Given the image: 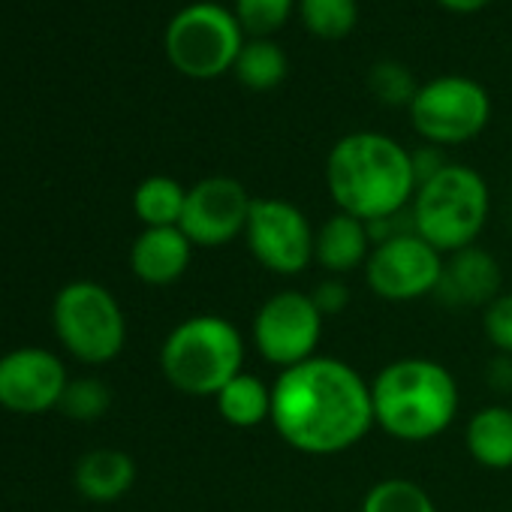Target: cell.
<instances>
[{"label": "cell", "mask_w": 512, "mask_h": 512, "mask_svg": "<svg viewBox=\"0 0 512 512\" xmlns=\"http://www.w3.org/2000/svg\"><path fill=\"white\" fill-rule=\"evenodd\" d=\"M55 329L67 350L91 365L109 362L124 347V314L115 296L91 281L70 284L55 299Z\"/></svg>", "instance_id": "7"}, {"label": "cell", "mask_w": 512, "mask_h": 512, "mask_svg": "<svg viewBox=\"0 0 512 512\" xmlns=\"http://www.w3.org/2000/svg\"><path fill=\"white\" fill-rule=\"evenodd\" d=\"M193 241L181 232V226H157L145 229L133 250H130V266L133 275L151 287H166L178 281L190 266Z\"/></svg>", "instance_id": "15"}, {"label": "cell", "mask_w": 512, "mask_h": 512, "mask_svg": "<svg viewBox=\"0 0 512 512\" xmlns=\"http://www.w3.org/2000/svg\"><path fill=\"white\" fill-rule=\"evenodd\" d=\"M362 512H437L428 491L413 479H380L362 500Z\"/></svg>", "instance_id": "22"}, {"label": "cell", "mask_w": 512, "mask_h": 512, "mask_svg": "<svg viewBox=\"0 0 512 512\" xmlns=\"http://www.w3.org/2000/svg\"><path fill=\"white\" fill-rule=\"evenodd\" d=\"M241 365V332L214 314L184 320L169 332L160 350V368L166 380L193 398H217V392L241 374Z\"/></svg>", "instance_id": "4"}, {"label": "cell", "mask_w": 512, "mask_h": 512, "mask_svg": "<svg viewBox=\"0 0 512 512\" xmlns=\"http://www.w3.org/2000/svg\"><path fill=\"white\" fill-rule=\"evenodd\" d=\"M269 422L287 446L305 455L347 452L377 425L371 383L341 359L314 356L281 371Z\"/></svg>", "instance_id": "1"}, {"label": "cell", "mask_w": 512, "mask_h": 512, "mask_svg": "<svg viewBox=\"0 0 512 512\" xmlns=\"http://www.w3.org/2000/svg\"><path fill=\"white\" fill-rule=\"evenodd\" d=\"M217 413L232 428H256L272 419V386L241 371L217 392Z\"/></svg>", "instance_id": "19"}, {"label": "cell", "mask_w": 512, "mask_h": 512, "mask_svg": "<svg viewBox=\"0 0 512 512\" xmlns=\"http://www.w3.org/2000/svg\"><path fill=\"white\" fill-rule=\"evenodd\" d=\"M232 73L250 91H272L287 79L290 61H287V52L275 40L250 37L241 46V52H238V58L232 64Z\"/></svg>", "instance_id": "20"}, {"label": "cell", "mask_w": 512, "mask_h": 512, "mask_svg": "<svg viewBox=\"0 0 512 512\" xmlns=\"http://www.w3.org/2000/svg\"><path fill=\"white\" fill-rule=\"evenodd\" d=\"M443 256L416 232L371 247L365 278L374 296L386 302H413L437 290Z\"/></svg>", "instance_id": "11"}, {"label": "cell", "mask_w": 512, "mask_h": 512, "mask_svg": "<svg viewBox=\"0 0 512 512\" xmlns=\"http://www.w3.org/2000/svg\"><path fill=\"white\" fill-rule=\"evenodd\" d=\"M250 205L253 196L241 181L229 175H211L187 190L178 226L196 247H220L247 229Z\"/></svg>", "instance_id": "12"}, {"label": "cell", "mask_w": 512, "mask_h": 512, "mask_svg": "<svg viewBox=\"0 0 512 512\" xmlns=\"http://www.w3.org/2000/svg\"><path fill=\"white\" fill-rule=\"evenodd\" d=\"M482 326H485L488 341H491L500 353L512 356V293H500V296L485 308Z\"/></svg>", "instance_id": "27"}, {"label": "cell", "mask_w": 512, "mask_h": 512, "mask_svg": "<svg viewBox=\"0 0 512 512\" xmlns=\"http://www.w3.org/2000/svg\"><path fill=\"white\" fill-rule=\"evenodd\" d=\"M500 284L503 275L497 260L488 250L470 244L449 253V260H443L434 296L449 308H488L500 296Z\"/></svg>", "instance_id": "14"}, {"label": "cell", "mask_w": 512, "mask_h": 512, "mask_svg": "<svg viewBox=\"0 0 512 512\" xmlns=\"http://www.w3.org/2000/svg\"><path fill=\"white\" fill-rule=\"evenodd\" d=\"M374 422L395 440L425 443L443 434L458 413L455 377L434 359H398L371 383Z\"/></svg>", "instance_id": "3"}, {"label": "cell", "mask_w": 512, "mask_h": 512, "mask_svg": "<svg viewBox=\"0 0 512 512\" xmlns=\"http://www.w3.org/2000/svg\"><path fill=\"white\" fill-rule=\"evenodd\" d=\"M232 13L250 37H269L290 19L293 0H235Z\"/></svg>", "instance_id": "25"}, {"label": "cell", "mask_w": 512, "mask_h": 512, "mask_svg": "<svg viewBox=\"0 0 512 512\" xmlns=\"http://www.w3.org/2000/svg\"><path fill=\"white\" fill-rule=\"evenodd\" d=\"M368 88L377 100H383L389 106H401V103L410 106L419 91L413 73L401 61H377L368 70Z\"/></svg>", "instance_id": "24"}, {"label": "cell", "mask_w": 512, "mask_h": 512, "mask_svg": "<svg viewBox=\"0 0 512 512\" xmlns=\"http://www.w3.org/2000/svg\"><path fill=\"white\" fill-rule=\"evenodd\" d=\"M67 371L46 350H16L0 359V404L13 413H43L61 404Z\"/></svg>", "instance_id": "13"}, {"label": "cell", "mask_w": 512, "mask_h": 512, "mask_svg": "<svg viewBox=\"0 0 512 512\" xmlns=\"http://www.w3.org/2000/svg\"><path fill=\"white\" fill-rule=\"evenodd\" d=\"M305 28L323 40H341L359 19V0H299Z\"/></svg>", "instance_id": "23"}, {"label": "cell", "mask_w": 512, "mask_h": 512, "mask_svg": "<svg viewBox=\"0 0 512 512\" xmlns=\"http://www.w3.org/2000/svg\"><path fill=\"white\" fill-rule=\"evenodd\" d=\"M323 314L311 293L281 290L263 302L253 317V344L260 356L278 368H293L317 356L323 335Z\"/></svg>", "instance_id": "10"}, {"label": "cell", "mask_w": 512, "mask_h": 512, "mask_svg": "<svg viewBox=\"0 0 512 512\" xmlns=\"http://www.w3.org/2000/svg\"><path fill=\"white\" fill-rule=\"evenodd\" d=\"M410 211L419 238L437 253H455L470 247L488 220V184L476 169L449 163L416 187Z\"/></svg>", "instance_id": "5"}, {"label": "cell", "mask_w": 512, "mask_h": 512, "mask_svg": "<svg viewBox=\"0 0 512 512\" xmlns=\"http://www.w3.org/2000/svg\"><path fill=\"white\" fill-rule=\"evenodd\" d=\"M326 184L338 211L374 223L404 211L413 202V157L404 145L383 133H347L329 151Z\"/></svg>", "instance_id": "2"}, {"label": "cell", "mask_w": 512, "mask_h": 512, "mask_svg": "<svg viewBox=\"0 0 512 512\" xmlns=\"http://www.w3.org/2000/svg\"><path fill=\"white\" fill-rule=\"evenodd\" d=\"M109 389L88 377V380H76V383H67L64 389V398H61V410L70 416V419H79V422H91V419H100L106 410H109Z\"/></svg>", "instance_id": "26"}, {"label": "cell", "mask_w": 512, "mask_h": 512, "mask_svg": "<svg viewBox=\"0 0 512 512\" xmlns=\"http://www.w3.org/2000/svg\"><path fill=\"white\" fill-rule=\"evenodd\" d=\"M491 118L488 91L467 76H437L419 85L410 121L431 145H458L485 130Z\"/></svg>", "instance_id": "8"}, {"label": "cell", "mask_w": 512, "mask_h": 512, "mask_svg": "<svg viewBox=\"0 0 512 512\" xmlns=\"http://www.w3.org/2000/svg\"><path fill=\"white\" fill-rule=\"evenodd\" d=\"M464 440L476 464L488 470H509L512 467V410L500 404L476 410L467 422Z\"/></svg>", "instance_id": "17"}, {"label": "cell", "mask_w": 512, "mask_h": 512, "mask_svg": "<svg viewBox=\"0 0 512 512\" xmlns=\"http://www.w3.org/2000/svg\"><path fill=\"white\" fill-rule=\"evenodd\" d=\"M184 202H187V190L169 175H151L133 193V208L136 217L145 223V229L178 226L184 214Z\"/></svg>", "instance_id": "21"}, {"label": "cell", "mask_w": 512, "mask_h": 512, "mask_svg": "<svg viewBox=\"0 0 512 512\" xmlns=\"http://www.w3.org/2000/svg\"><path fill=\"white\" fill-rule=\"evenodd\" d=\"M440 4L449 7V10H458V13H473V10L485 7L488 0H440Z\"/></svg>", "instance_id": "30"}, {"label": "cell", "mask_w": 512, "mask_h": 512, "mask_svg": "<svg viewBox=\"0 0 512 512\" xmlns=\"http://www.w3.org/2000/svg\"><path fill=\"white\" fill-rule=\"evenodd\" d=\"M136 479V464L127 452L118 449H97L88 452L76 467V485L88 500H118L130 491Z\"/></svg>", "instance_id": "18"}, {"label": "cell", "mask_w": 512, "mask_h": 512, "mask_svg": "<svg viewBox=\"0 0 512 512\" xmlns=\"http://www.w3.org/2000/svg\"><path fill=\"white\" fill-rule=\"evenodd\" d=\"M413 157V175H416V187L419 184H425V181H431L440 169H446L449 163H446V157L440 154V148L437 145H425V148H419V151H413L410 154Z\"/></svg>", "instance_id": "29"}, {"label": "cell", "mask_w": 512, "mask_h": 512, "mask_svg": "<svg viewBox=\"0 0 512 512\" xmlns=\"http://www.w3.org/2000/svg\"><path fill=\"white\" fill-rule=\"evenodd\" d=\"M244 46V31L232 10L199 0L178 10L166 28V55L175 70L193 79H214L232 70Z\"/></svg>", "instance_id": "6"}, {"label": "cell", "mask_w": 512, "mask_h": 512, "mask_svg": "<svg viewBox=\"0 0 512 512\" xmlns=\"http://www.w3.org/2000/svg\"><path fill=\"white\" fill-rule=\"evenodd\" d=\"M371 235L368 223L353 217V214H332L320 229H317V244H314V260L329 272V275H347L368 263L371 256Z\"/></svg>", "instance_id": "16"}, {"label": "cell", "mask_w": 512, "mask_h": 512, "mask_svg": "<svg viewBox=\"0 0 512 512\" xmlns=\"http://www.w3.org/2000/svg\"><path fill=\"white\" fill-rule=\"evenodd\" d=\"M311 299H314V305L320 308L323 317H335L350 305V287L344 281H338V278H326L323 284L314 287Z\"/></svg>", "instance_id": "28"}, {"label": "cell", "mask_w": 512, "mask_h": 512, "mask_svg": "<svg viewBox=\"0 0 512 512\" xmlns=\"http://www.w3.org/2000/svg\"><path fill=\"white\" fill-rule=\"evenodd\" d=\"M244 238L256 263L275 275H302L314 263L317 232L305 211L287 199H253Z\"/></svg>", "instance_id": "9"}]
</instances>
